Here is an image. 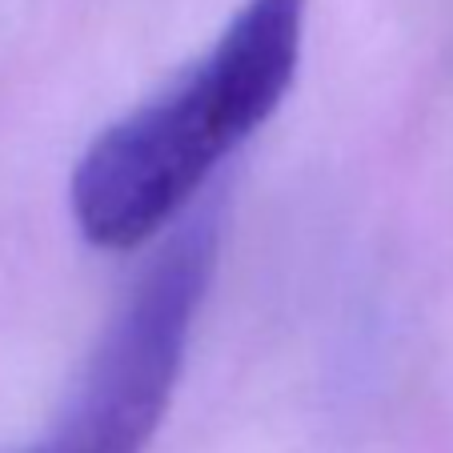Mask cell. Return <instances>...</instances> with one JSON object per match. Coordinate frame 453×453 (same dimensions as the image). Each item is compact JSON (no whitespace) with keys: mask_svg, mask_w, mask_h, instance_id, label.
I'll list each match as a JSON object with an SVG mask.
<instances>
[{"mask_svg":"<svg viewBox=\"0 0 453 453\" xmlns=\"http://www.w3.org/2000/svg\"><path fill=\"white\" fill-rule=\"evenodd\" d=\"M305 49V0H249L161 96L112 120L69 185L81 237L104 253L153 241L213 169L281 109Z\"/></svg>","mask_w":453,"mask_h":453,"instance_id":"6da1fadb","label":"cell"},{"mask_svg":"<svg viewBox=\"0 0 453 453\" xmlns=\"http://www.w3.org/2000/svg\"><path fill=\"white\" fill-rule=\"evenodd\" d=\"M217 213L185 221L112 313L44 453H145L169 413L217 269Z\"/></svg>","mask_w":453,"mask_h":453,"instance_id":"7a4b0ae2","label":"cell"}]
</instances>
